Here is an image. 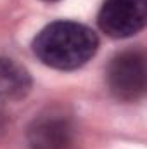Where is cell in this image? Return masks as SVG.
I'll return each instance as SVG.
<instances>
[{
    "label": "cell",
    "instance_id": "1",
    "mask_svg": "<svg viewBox=\"0 0 147 149\" xmlns=\"http://www.w3.org/2000/svg\"><path fill=\"white\" fill-rule=\"evenodd\" d=\"M31 49L45 66L59 71H74L97 54L99 37L87 24L54 21L37 33Z\"/></svg>",
    "mask_w": 147,
    "mask_h": 149
},
{
    "label": "cell",
    "instance_id": "2",
    "mask_svg": "<svg viewBox=\"0 0 147 149\" xmlns=\"http://www.w3.org/2000/svg\"><path fill=\"white\" fill-rule=\"evenodd\" d=\"M107 88L118 101L135 102L146 94L147 71L142 49H126L118 52L106 70Z\"/></svg>",
    "mask_w": 147,
    "mask_h": 149
},
{
    "label": "cell",
    "instance_id": "3",
    "mask_svg": "<svg viewBox=\"0 0 147 149\" xmlns=\"http://www.w3.org/2000/svg\"><path fill=\"white\" fill-rule=\"evenodd\" d=\"M30 149H74L76 125L62 109H47L31 120L26 130Z\"/></svg>",
    "mask_w": 147,
    "mask_h": 149
},
{
    "label": "cell",
    "instance_id": "4",
    "mask_svg": "<svg viewBox=\"0 0 147 149\" xmlns=\"http://www.w3.org/2000/svg\"><path fill=\"white\" fill-rule=\"evenodd\" d=\"M147 0H104L97 24L109 38H128L144 30Z\"/></svg>",
    "mask_w": 147,
    "mask_h": 149
},
{
    "label": "cell",
    "instance_id": "5",
    "mask_svg": "<svg viewBox=\"0 0 147 149\" xmlns=\"http://www.w3.org/2000/svg\"><path fill=\"white\" fill-rule=\"evenodd\" d=\"M31 85V76L23 64L0 57V132L7 127L12 108L28 97Z\"/></svg>",
    "mask_w": 147,
    "mask_h": 149
},
{
    "label": "cell",
    "instance_id": "6",
    "mask_svg": "<svg viewBox=\"0 0 147 149\" xmlns=\"http://www.w3.org/2000/svg\"><path fill=\"white\" fill-rule=\"evenodd\" d=\"M43 2H57V0H43Z\"/></svg>",
    "mask_w": 147,
    "mask_h": 149
}]
</instances>
